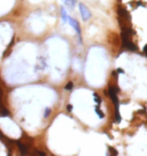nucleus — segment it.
<instances>
[{
    "instance_id": "f03ea898",
    "label": "nucleus",
    "mask_w": 147,
    "mask_h": 156,
    "mask_svg": "<svg viewBox=\"0 0 147 156\" xmlns=\"http://www.w3.org/2000/svg\"><path fill=\"white\" fill-rule=\"evenodd\" d=\"M79 9H80V13H81V16H82L83 20H89V18L92 16V13H91V11L89 10V8L87 7L85 4H83V3H80L79 4Z\"/></svg>"
},
{
    "instance_id": "0eeeda50",
    "label": "nucleus",
    "mask_w": 147,
    "mask_h": 156,
    "mask_svg": "<svg viewBox=\"0 0 147 156\" xmlns=\"http://www.w3.org/2000/svg\"><path fill=\"white\" fill-rule=\"evenodd\" d=\"M95 112H96V114L98 115V116H99L100 118H101V119H103V118H104V116H105V115H104V113H103V112H102L101 110H100V108H96Z\"/></svg>"
},
{
    "instance_id": "20e7f679",
    "label": "nucleus",
    "mask_w": 147,
    "mask_h": 156,
    "mask_svg": "<svg viewBox=\"0 0 147 156\" xmlns=\"http://www.w3.org/2000/svg\"><path fill=\"white\" fill-rule=\"evenodd\" d=\"M16 144L18 146V148H19V150L21 152V154H26L27 153V150H26V146L25 145H23L22 143L19 142V141H17L16 142Z\"/></svg>"
},
{
    "instance_id": "39448f33",
    "label": "nucleus",
    "mask_w": 147,
    "mask_h": 156,
    "mask_svg": "<svg viewBox=\"0 0 147 156\" xmlns=\"http://www.w3.org/2000/svg\"><path fill=\"white\" fill-rule=\"evenodd\" d=\"M0 117H9V112L1 105H0Z\"/></svg>"
},
{
    "instance_id": "6e6552de",
    "label": "nucleus",
    "mask_w": 147,
    "mask_h": 156,
    "mask_svg": "<svg viewBox=\"0 0 147 156\" xmlns=\"http://www.w3.org/2000/svg\"><path fill=\"white\" fill-rule=\"evenodd\" d=\"M73 86H74L73 82H68V83L67 84V85H65V88L67 89V90H72V89H73Z\"/></svg>"
},
{
    "instance_id": "9b49d317",
    "label": "nucleus",
    "mask_w": 147,
    "mask_h": 156,
    "mask_svg": "<svg viewBox=\"0 0 147 156\" xmlns=\"http://www.w3.org/2000/svg\"><path fill=\"white\" fill-rule=\"evenodd\" d=\"M109 150L112 151V153H113V154H117V151L114 150V149H112V147H109Z\"/></svg>"
},
{
    "instance_id": "423d86ee",
    "label": "nucleus",
    "mask_w": 147,
    "mask_h": 156,
    "mask_svg": "<svg viewBox=\"0 0 147 156\" xmlns=\"http://www.w3.org/2000/svg\"><path fill=\"white\" fill-rule=\"evenodd\" d=\"M68 13L67 11L65 10V8L62 7V20H64V23H67V17H68Z\"/></svg>"
},
{
    "instance_id": "f8f14e48",
    "label": "nucleus",
    "mask_w": 147,
    "mask_h": 156,
    "mask_svg": "<svg viewBox=\"0 0 147 156\" xmlns=\"http://www.w3.org/2000/svg\"><path fill=\"white\" fill-rule=\"evenodd\" d=\"M36 153L37 154H39V155H42V156H45L46 154L45 153V152H42V151H36Z\"/></svg>"
},
{
    "instance_id": "7ed1b4c3",
    "label": "nucleus",
    "mask_w": 147,
    "mask_h": 156,
    "mask_svg": "<svg viewBox=\"0 0 147 156\" xmlns=\"http://www.w3.org/2000/svg\"><path fill=\"white\" fill-rule=\"evenodd\" d=\"M109 95H110V98H111V99H112V101H113V104L115 105V108H119L118 96H117L116 91H115V88H114V87H110V88H109Z\"/></svg>"
},
{
    "instance_id": "1a4fd4ad",
    "label": "nucleus",
    "mask_w": 147,
    "mask_h": 156,
    "mask_svg": "<svg viewBox=\"0 0 147 156\" xmlns=\"http://www.w3.org/2000/svg\"><path fill=\"white\" fill-rule=\"evenodd\" d=\"M94 98H95V101L97 102V104H100V102H101V98H100V96H98L95 93V94H94Z\"/></svg>"
},
{
    "instance_id": "f257e3e1",
    "label": "nucleus",
    "mask_w": 147,
    "mask_h": 156,
    "mask_svg": "<svg viewBox=\"0 0 147 156\" xmlns=\"http://www.w3.org/2000/svg\"><path fill=\"white\" fill-rule=\"evenodd\" d=\"M67 23H70L72 26V27L76 30V33L78 35V38H79V42H80V44H82V33H81V27H80V23H78V20H76L73 17H71L70 15H68Z\"/></svg>"
},
{
    "instance_id": "ddd939ff",
    "label": "nucleus",
    "mask_w": 147,
    "mask_h": 156,
    "mask_svg": "<svg viewBox=\"0 0 147 156\" xmlns=\"http://www.w3.org/2000/svg\"><path fill=\"white\" fill-rule=\"evenodd\" d=\"M68 111H72V105H68Z\"/></svg>"
},
{
    "instance_id": "9d476101",
    "label": "nucleus",
    "mask_w": 147,
    "mask_h": 156,
    "mask_svg": "<svg viewBox=\"0 0 147 156\" xmlns=\"http://www.w3.org/2000/svg\"><path fill=\"white\" fill-rule=\"evenodd\" d=\"M51 108H46L45 112V118H48V115L51 114Z\"/></svg>"
}]
</instances>
